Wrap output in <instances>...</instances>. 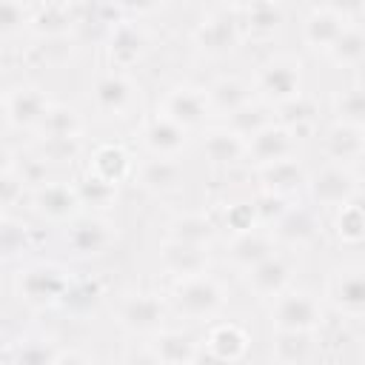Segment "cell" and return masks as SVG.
I'll return each mask as SVG.
<instances>
[{
  "mask_svg": "<svg viewBox=\"0 0 365 365\" xmlns=\"http://www.w3.org/2000/svg\"><path fill=\"white\" fill-rule=\"evenodd\" d=\"M254 91L268 106H282L302 94V63L291 54H277L257 68Z\"/></svg>",
  "mask_w": 365,
  "mask_h": 365,
  "instance_id": "cell-1",
  "label": "cell"
},
{
  "mask_svg": "<svg viewBox=\"0 0 365 365\" xmlns=\"http://www.w3.org/2000/svg\"><path fill=\"white\" fill-rule=\"evenodd\" d=\"M171 299H174L177 314L188 317V319H211L225 305V288L202 271V274L180 277L174 282Z\"/></svg>",
  "mask_w": 365,
  "mask_h": 365,
  "instance_id": "cell-2",
  "label": "cell"
},
{
  "mask_svg": "<svg viewBox=\"0 0 365 365\" xmlns=\"http://www.w3.org/2000/svg\"><path fill=\"white\" fill-rule=\"evenodd\" d=\"M68 279L71 277L66 274V268H60L54 262H34L17 274V294L31 308L60 305Z\"/></svg>",
  "mask_w": 365,
  "mask_h": 365,
  "instance_id": "cell-3",
  "label": "cell"
},
{
  "mask_svg": "<svg viewBox=\"0 0 365 365\" xmlns=\"http://www.w3.org/2000/svg\"><path fill=\"white\" fill-rule=\"evenodd\" d=\"M325 319L322 302L308 291H282L274 297L271 305V325L274 331H319Z\"/></svg>",
  "mask_w": 365,
  "mask_h": 365,
  "instance_id": "cell-4",
  "label": "cell"
},
{
  "mask_svg": "<svg viewBox=\"0 0 365 365\" xmlns=\"http://www.w3.org/2000/svg\"><path fill=\"white\" fill-rule=\"evenodd\" d=\"M305 185L311 200L322 208H336L359 194V177L354 174L351 165H342V163L322 165L314 177H305Z\"/></svg>",
  "mask_w": 365,
  "mask_h": 365,
  "instance_id": "cell-5",
  "label": "cell"
},
{
  "mask_svg": "<svg viewBox=\"0 0 365 365\" xmlns=\"http://www.w3.org/2000/svg\"><path fill=\"white\" fill-rule=\"evenodd\" d=\"M80 197L74 182H63V180H48L43 185H37L31 191V208L51 222H68L77 217L80 211Z\"/></svg>",
  "mask_w": 365,
  "mask_h": 365,
  "instance_id": "cell-6",
  "label": "cell"
},
{
  "mask_svg": "<svg viewBox=\"0 0 365 365\" xmlns=\"http://www.w3.org/2000/svg\"><path fill=\"white\" fill-rule=\"evenodd\" d=\"M328 299L331 305L348 317V319H362L365 314V277L359 265H342L331 274L328 279Z\"/></svg>",
  "mask_w": 365,
  "mask_h": 365,
  "instance_id": "cell-7",
  "label": "cell"
},
{
  "mask_svg": "<svg viewBox=\"0 0 365 365\" xmlns=\"http://www.w3.org/2000/svg\"><path fill=\"white\" fill-rule=\"evenodd\" d=\"M160 114L168 117V120H174V123H180L182 128L202 125L205 117L211 114L205 88H197V86H177V88H168L165 97L160 100Z\"/></svg>",
  "mask_w": 365,
  "mask_h": 365,
  "instance_id": "cell-8",
  "label": "cell"
},
{
  "mask_svg": "<svg viewBox=\"0 0 365 365\" xmlns=\"http://www.w3.org/2000/svg\"><path fill=\"white\" fill-rule=\"evenodd\" d=\"M237 43H240V23L234 20L231 11L208 14L194 31V46L208 57H225L237 48Z\"/></svg>",
  "mask_w": 365,
  "mask_h": 365,
  "instance_id": "cell-9",
  "label": "cell"
},
{
  "mask_svg": "<svg viewBox=\"0 0 365 365\" xmlns=\"http://www.w3.org/2000/svg\"><path fill=\"white\" fill-rule=\"evenodd\" d=\"M114 242V225L103 217H77L66 228V245L74 257H100Z\"/></svg>",
  "mask_w": 365,
  "mask_h": 365,
  "instance_id": "cell-10",
  "label": "cell"
},
{
  "mask_svg": "<svg viewBox=\"0 0 365 365\" xmlns=\"http://www.w3.org/2000/svg\"><path fill=\"white\" fill-rule=\"evenodd\" d=\"M117 317L131 334H157L165 319V305L157 294H131L120 302Z\"/></svg>",
  "mask_w": 365,
  "mask_h": 365,
  "instance_id": "cell-11",
  "label": "cell"
},
{
  "mask_svg": "<svg viewBox=\"0 0 365 365\" xmlns=\"http://www.w3.org/2000/svg\"><path fill=\"white\" fill-rule=\"evenodd\" d=\"M91 103L108 117H125L134 108V83L120 71L100 74L91 86Z\"/></svg>",
  "mask_w": 365,
  "mask_h": 365,
  "instance_id": "cell-12",
  "label": "cell"
},
{
  "mask_svg": "<svg viewBox=\"0 0 365 365\" xmlns=\"http://www.w3.org/2000/svg\"><path fill=\"white\" fill-rule=\"evenodd\" d=\"M291 151H294V131L285 123H277V120L262 125L259 131H254L245 140V157L254 165H265V163L291 157Z\"/></svg>",
  "mask_w": 365,
  "mask_h": 365,
  "instance_id": "cell-13",
  "label": "cell"
},
{
  "mask_svg": "<svg viewBox=\"0 0 365 365\" xmlns=\"http://www.w3.org/2000/svg\"><path fill=\"white\" fill-rule=\"evenodd\" d=\"M291 262L282 254H268L259 262H254L251 268H245V285L262 297V299H274L277 294H282L291 282Z\"/></svg>",
  "mask_w": 365,
  "mask_h": 365,
  "instance_id": "cell-14",
  "label": "cell"
},
{
  "mask_svg": "<svg viewBox=\"0 0 365 365\" xmlns=\"http://www.w3.org/2000/svg\"><path fill=\"white\" fill-rule=\"evenodd\" d=\"M271 225L274 242L285 245H308L319 237V217L305 205H288Z\"/></svg>",
  "mask_w": 365,
  "mask_h": 365,
  "instance_id": "cell-15",
  "label": "cell"
},
{
  "mask_svg": "<svg viewBox=\"0 0 365 365\" xmlns=\"http://www.w3.org/2000/svg\"><path fill=\"white\" fill-rule=\"evenodd\" d=\"M51 100L40 86H17L6 94V114L14 128H37Z\"/></svg>",
  "mask_w": 365,
  "mask_h": 365,
  "instance_id": "cell-16",
  "label": "cell"
},
{
  "mask_svg": "<svg viewBox=\"0 0 365 365\" xmlns=\"http://www.w3.org/2000/svg\"><path fill=\"white\" fill-rule=\"evenodd\" d=\"M160 262L177 279L180 277H191V274H202V271H208V245L165 240L160 245Z\"/></svg>",
  "mask_w": 365,
  "mask_h": 365,
  "instance_id": "cell-17",
  "label": "cell"
},
{
  "mask_svg": "<svg viewBox=\"0 0 365 365\" xmlns=\"http://www.w3.org/2000/svg\"><path fill=\"white\" fill-rule=\"evenodd\" d=\"M143 143L154 157H177L188 143V128L157 114L143 128Z\"/></svg>",
  "mask_w": 365,
  "mask_h": 365,
  "instance_id": "cell-18",
  "label": "cell"
},
{
  "mask_svg": "<svg viewBox=\"0 0 365 365\" xmlns=\"http://www.w3.org/2000/svg\"><path fill=\"white\" fill-rule=\"evenodd\" d=\"M322 148H325V154H328L331 163L351 165V163L362 160V151H365V131H362V125H351V123H339V120H336V123L325 131Z\"/></svg>",
  "mask_w": 365,
  "mask_h": 365,
  "instance_id": "cell-19",
  "label": "cell"
},
{
  "mask_svg": "<svg viewBox=\"0 0 365 365\" xmlns=\"http://www.w3.org/2000/svg\"><path fill=\"white\" fill-rule=\"evenodd\" d=\"M257 177L262 182V191H274V194H294L305 185V168L297 157H282L265 165H257Z\"/></svg>",
  "mask_w": 365,
  "mask_h": 365,
  "instance_id": "cell-20",
  "label": "cell"
},
{
  "mask_svg": "<svg viewBox=\"0 0 365 365\" xmlns=\"http://www.w3.org/2000/svg\"><path fill=\"white\" fill-rule=\"evenodd\" d=\"M145 51V34L140 26H134L131 20H120L111 26L108 34V60L117 68H128L134 66Z\"/></svg>",
  "mask_w": 365,
  "mask_h": 365,
  "instance_id": "cell-21",
  "label": "cell"
},
{
  "mask_svg": "<svg viewBox=\"0 0 365 365\" xmlns=\"http://www.w3.org/2000/svg\"><path fill=\"white\" fill-rule=\"evenodd\" d=\"M248 342H251L248 334L237 322H217L205 334L208 356L217 359V362H237V359H242L245 351H248Z\"/></svg>",
  "mask_w": 365,
  "mask_h": 365,
  "instance_id": "cell-22",
  "label": "cell"
},
{
  "mask_svg": "<svg viewBox=\"0 0 365 365\" xmlns=\"http://www.w3.org/2000/svg\"><path fill=\"white\" fill-rule=\"evenodd\" d=\"M148 354L154 362H165V365H188L200 359L194 336L182 331H157L154 339L148 342Z\"/></svg>",
  "mask_w": 365,
  "mask_h": 365,
  "instance_id": "cell-23",
  "label": "cell"
},
{
  "mask_svg": "<svg viewBox=\"0 0 365 365\" xmlns=\"http://www.w3.org/2000/svg\"><path fill=\"white\" fill-rule=\"evenodd\" d=\"M342 29H345V20L339 14H334L331 9L322 6V9H314L305 17V23H302V40L314 51H328L331 43L339 37Z\"/></svg>",
  "mask_w": 365,
  "mask_h": 365,
  "instance_id": "cell-24",
  "label": "cell"
},
{
  "mask_svg": "<svg viewBox=\"0 0 365 365\" xmlns=\"http://www.w3.org/2000/svg\"><path fill=\"white\" fill-rule=\"evenodd\" d=\"M202 154L208 163L214 165H231L237 160L245 157V140L231 131L228 125H217V128H208L205 137H202Z\"/></svg>",
  "mask_w": 365,
  "mask_h": 365,
  "instance_id": "cell-25",
  "label": "cell"
},
{
  "mask_svg": "<svg viewBox=\"0 0 365 365\" xmlns=\"http://www.w3.org/2000/svg\"><path fill=\"white\" fill-rule=\"evenodd\" d=\"M88 171L100 180H108L114 185H120L128 174H131V157L123 145L117 143H103L94 148L91 160H88Z\"/></svg>",
  "mask_w": 365,
  "mask_h": 365,
  "instance_id": "cell-26",
  "label": "cell"
},
{
  "mask_svg": "<svg viewBox=\"0 0 365 365\" xmlns=\"http://www.w3.org/2000/svg\"><path fill=\"white\" fill-rule=\"evenodd\" d=\"M205 97H208L211 111L231 114L234 108L245 106L254 97V86L248 80H242V77H220L205 88Z\"/></svg>",
  "mask_w": 365,
  "mask_h": 365,
  "instance_id": "cell-27",
  "label": "cell"
},
{
  "mask_svg": "<svg viewBox=\"0 0 365 365\" xmlns=\"http://www.w3.org/2000/svg\"><path fill=\"white\" fill-rule=\"evenodd\" d=\"M140 185L145 191H154V194H171L180 188V177H182V168L174 157H151L140 165Z\"/></svg>",
  "mask_w": 365,
  "mask_h": 365,
  "instance_id": "cell-28",
  "label": "cell"
},
{
  "mask_svg": "<svg viewBox=\"0 0 365 365\" xmlns=\"http://www.w3.org/2000/svg\"><path fill=\"white\" fill-rule=\"evenodd\" d=\"M271 251H274V237L265 234V231L251 228V231L234 234V240L228 245V259H231V265H237V268L245 271L254 262H259L262 257H268Z\"/></svg>",
  "mask_w": 365,
  "mask_h": 365,
  "instance_id": "cell-29",
  "label": "cell"
},
{
  "mask_svg": "<svg viewBox=\"0 0 365 365\" xmlns=\"http://www.w3.org/2000/svg\"><path fill=\"white\" fill-rule=\"evenodd\" d=\"M317 331H277L271 342V356L277 362H308L314 359V345H317Z\"/></svg>",
  "mask_w": 365,
  "mask_h": 365,
  "instance_id": "cell-30",
  "label": "cell"
},
{
  "mask_svg": "<svg viewBox=\"0 0 365 365\" xmlns=\"http://www.w3.org/2000/svg\"><path fill=\"white\" fill-rule=\"evenodd\" d=\"M336 66L342 68H359L362 57H365V37H362V26L359 23H345V29L339 31V37L331 43V48L325 51Z\"/></svg>",
  "mask_w": 365,
  "mask_h": 365,
  "instance_id": "cell-31",
  "label": "cell"
},
{
  "mask_svg": "<svg viewBox=\"0 0 365 365\" xmlns=\"http://www.w3.org/2000/svg\"><path fill=\"white\" fill-rule=\"evenodd\" d=\"M334 231H336L339 242H345V245H359V242H362V237H365V214H362V200H359V194L351 197L348 202L336 205Z\"/></svg>",
  "mask_w": 365,
  "mask_h": 365,
  "instance_id": "cell-32",
  "label": "cell"
},
{
  "mask_svg": "<svg viewBox=\"0 0 365 365\" xmlns=\"http://www.w3.org/2000/svg\"><path fill=\"white\" fill-rule=\"evenodd\" d=\"M268 123H274V114H271V108H268V103H257L254 97L245 103V106H240V108H234L231 114H228V128L231 131H237L242 140H248L254 131H259L262 125H268Z\"/></svg>",
  "mask_w": 365,
  "mask_h": 365,
  "instance_id": "cell-33",
  "label": "cell"
},
{
  "mask_svg": "<svg viewBox=\"0 0 365 365\" xmlns=\"http://www.w3.org/2000/svg\"><path fill=\"white\" fill-rule=\"evenodd\" d=\"M211 237H214V222L202 214H182V217H174L168 222V240L208 245Z\"/></svg>",
  "mask_w": 365,
  "mask_h": 365,
  "instance_id": "cell-34",
  "label": "cell"
},
{
  "mask_svg": "<svg viewBox=\"0 0 365 365\" xmlns=\"http://www.w3.org/2000/svg\"><path fill=\"white\" fill-rule=\"evenodd\" d=\"M103 297V282L94 277H83V279H68L60 305L74 311V314H86L88 308H94Z\"/></svg>",
  "mask_w": 365,
  "mask_h": 365,
  "instance_id": "cell-35",
  "label": "cell"
},
{
  "mask_svg": "<svg viewBox=\"0 0 365 365\" xmlns=\"http://www.w3.org/2000/svg\"><path fill=\"white\" fill-rule=\"evenodd\" d=\"M40 137H80V114L68 106L51 103L37 125Z\"/></svg>",
  "mask_w": 365,
  "mask_h": 365,
  "instance_id": "cell-36",
  "label": "cell"
},
{
  "mask_svg": "<svg viewBox=\"0 0 365 365\" xmlns=\"http://www.w3.org/2000/svg\"><path fill=\"white\" fill-rule=\"evenodd\" d=\"M31 29L40 34V37H63L68 29H71V11H68V3H48L43 6L34 17H29Z\"/></svg>",
  "mask_w": 365,
  "mask_h": 365,
  "instance_id": "cell-37",
  "label": "cell"
},
{
  "mask_svg": "<svg viewBox=\"0 0 365 365\" xmlns=\"http://www.w3.org/2000/svg\"><path fill=\"white\" fill-rule=\"evenodd\" d=\"M74 188H77L80 202H83V205H91V208H108V205L117 200V185L108 182V180L94 177L91 171H86V174L74 182Z\"/></svg>",
  "mask_w": 365,
  "mask_h": 365,
  "instance_id": "cell-38",
  "label": "cell"
},
{
  "mask_svg": "<svg viewBox=\"0 0 365 365\" xmlns=\"http://www.w3.org/2000/svg\"><path fill=\"white\" fill-rule=\"evenodd\" d=\"M334 114H336L339 123H351V125L365 123V100H362V86L359 83L342 88L334 97Z\"/></svg>",
  "mask_w": 365,
  "mask_h": 365,
  "instance_id": "cell-39",
  "label": "cell"
},
{
  "mask_svg": "<svg viewBox=\"0 0 365 365\" xmlns=\"http://www.w3.org/2000/svg\"><path fill=\"white\" fill-rule=\"evenodd\" d=\"M245 14V29L254 34V37H268L279 29L282 23V11L277 9V3H265V6H257L251 11H242Z\"/></svg>",
  "mask_w": 365,
  "mask_h": 365,
  "instance_id": "cell-40",
  "label": "cell"
},
{
  "mask_svg": "<svg viewBox=\"0 0 365 365\" xmlns=\"http://www.w3.org/2000/svg\"><path fill=\"white\" fill-rule=\"evenodd\" d=\"M29 248V228L17 220L0 217V257H17Z\"/></svg>",
  "mask_w": 365,
  "mask_h": 365,
  "instance_id": "cell-41",
  "label": "cell"
},
{
  "mask_svg": "<svg viewBox=\"0 0 365 365\" xmlns=\"http://www.w3.org/2000/svg\"><path fill=\"white\" fill-rule=\"evenodd\" d=\"M80 151L77 137H40V157L48 163H68Z\"/></svg>",
  "mask_w": 365,
  "mask_h": 365,
  "instance_id": "cell-42",
  "label": "cell"
},
{
  "mask_svg": "<svg viewBox=\"0 0 365 365\" xmlns=\"http://www.w3.org/2000/svg\"><path fill=\"white\" fill-rule=\"evenodd\" d=\"M254 214H257V222H265V225H271L285 208H288V200L282 197V194H274V191H262L254 202Z\"/></svg>",
  "mask_w": 365,
  "mask_h": 365,
  "instance_id": "cell-43",
  "label": "cell"
},
{
  "mask_svg": "<svg viewBox=\"0 0 365 365\" xmlns=\"http://www.w3.org/2000/svg\"><path fill=\"white\" fill-rule=\"evenodd\" d=\"M222 222L234 231V234H242V231H251L257 228V214H254V205L251 202H231L222 214Z\"/></svg>",
  "mask_w": 365,
  "mask_h": 365,
  "instance_id": "cell-44",
  "label": "cell"
},
{
  "mask_svg": "<svg viewBox=\"0 0 365 365\" xmlns=\"http://www.w3.org/2000/svg\"><path fill=\"white\" fill-rule=\"evenodd\" d=\"M29 23L23 0H0V34H14Z\"/></svg>",
  "mask_w": 365,
  "mask_h": 365,
  "instance_id": "cell-45",
  "label": "cell"
},
{
  "mask_svg": "<svg viewBox=\"0 0 365 365\" xmlns=\"http://www.w3.org/2000/svg\"><path fill=\"white\" fill-rule=\"evenodd\" d=\"M23 191H26V182L20 180V174L14 168L3 171L0 174V208H11L23 200Z\"/></svg>",
  "mask_w": 365,
  "mask_h": 365,
  "instance_id": "cell-46",
  "label": "cell"
},
{
  "mask_svg": "<svg viewBox=\"0 0 365 365\" xmlns=\"http://www.w3.org/2000/svg\"><path fill=\"white\" fill-rule=\"evenodd\" d=\"M48 339H23L17 354H9L17 362H54V351H48L46 345Z\"/></svg>",
  "mask_w": 365,
  "mask_h": 365,
  "instance_id": "cell-47",
  "label": "cell"
},
{
  "mask_svg": "<svg viewBox=\"0 0 365 365\" xmlns=\"http://www.w3.org/2000/svg\"><path fill=\"white\" fill-rule=\"evenodd\" d=\"M20 180L26 185H31V188L48 182V160H43V157H26L23 165H20Z\"/></svg>",
  "mask_w": 365,
  "mask_h": 365,
  "instance_id": "cell-48",
  "label": "cell"
},
{
  "mask_svg": "<svg viewBox=\"0 0 365 365\" xmlns=\"http://www.w3.org/2000/svg\"><path fill=\"white\" fill-rule=\"evenodd\" d=\"M362 3L365 0H325V9H331L334 14H339L345 23H359Z\"/></svg>",
  "mask_w": 365,
  "mask_h": 365,
  "instance_id": "cell-49",
  "label": "cell"
},
{
  "mask_svg": "<svg viewBox=\"0 0 365 365\" xmlns=\"http://www.w3.org/2000/svg\"><path fill=\"white\" fill-rule=\"evenodd\" d=\"M157 3H160V0H114V6H120L123 11H137V14L151 11Z\"/></svg>",
  "mask_w": 365,
  "mask_h": 365,
  "instance_id": "cell-50",
  "label": "cell"
},
{
  "mask_svg": "<svg viewBox=\"0 0 365 365\" xmlns=\"http://www.w3.org/2000/svg\"><path fill=\"white\" fill-rule=\"evenodd\" d=\"M234 11H251L257 6H265V3H274V0H228Z\"/></svg>",
  "mask_w": 365,
  "mask_h": 365,
  "instance_id": "cell-51",
  "label": "cell"
},
{
  "mask_svg": "<svg viewBox=\"0 0 365 365\" xmlns=\"http://www.w3.org/2000/svg\"><path fill=\"white\" fill-rule=\"evenodd\" d=\"M9 168H14V165H11V154H9V148L0 145V174L9 171Z\"/></svg>",
  "mask_w": 365,
  "mask_h": 365,
  "instance_id": "cell-52",
  "label": "cell"
},
{
  "mask_svg": "<svg viewBox=\"0 0 365 365\" xmlns=\"http://www.w3.org/2000/svg\"><path fill=\"white\" fill-rule=\"evenodd\" d=\"M9 123V114H6V94H0V125Z\"/></svg>",
  "mask_w": 365,
  "mask_h": 365,
  "instance_id": "cell-53",
  "label": "cell"
}]
</instances>
